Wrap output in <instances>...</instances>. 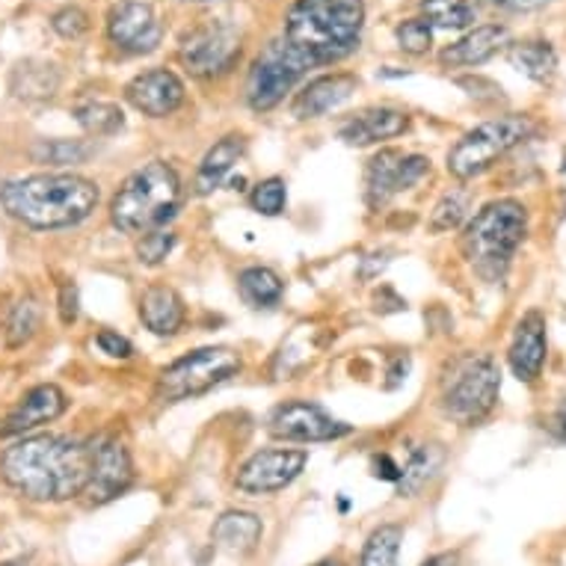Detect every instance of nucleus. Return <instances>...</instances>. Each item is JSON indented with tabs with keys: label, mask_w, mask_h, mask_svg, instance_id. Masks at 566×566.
<instances>
[{
	"label": "nucleus",
	"mask_w": 566,
	"mask_h": 566,
	"mask_svg": "<svg viewBox=\"0 0 566 566\" xmlns=\"http://www.w3.org/2000/svg\"><path fill=\"white\" fill-rule=\"evenodd\" d=\"M0 478L30 502H72L90 483V442L60 433L28 437L0 454Z\"/></svg>",
	"instance_id": "f257e3e1"
},
{
	"label": "nucleus",
	"mask_w": 566,
	"mask_h": 566,
	"mask_svg": "<svg viewBox=\"0 0 566 566\" xmlns=\"http://www.w3.org/2000/svg\"><path fill=\"white\" fill-rule=\"evenodd\" d=\"M102 190L75 172H42L0 185L3 211L30 229H72L93 217Z\"/></svg>",
	"instance_id": "f03ea898"
},
{
	"label": "nucleus",
	"mask_w": 566,
	"mask_h": 566,
	"mask_svg": "<svg viewBox=\"0 0 566 566\" xmlns=\"http://www.w3.org/2000/svg\"><path fill=\"white\" fill-rule=\"evenodd\" d=\"M363 28V0H294L285 15L282 42L315 69L359 51Z\"/></svg>",
	"instance_id": "7ed1b4c3"
},
{
	"label": "nucleus",
	"mask_w": 566,
	"mask_h": 566,
	"mask_svg": "<svg viewBox=\"0 0 566 566\" xmlns=\"http://www.w3.org/2000/svg\"><path fill=\"white\" fill-rule=\"evenodd\" d=\"M525 238L528 208L520 199H492L465 223L460 234V252L483 282L499 285L507 276Z\"/></svg>",
	"instance_id": "20e7f679"
},
{
	"label": "nucleus",
	"mask_w": 566,
	"mask_h": 566,
	"mask_svg": "<svg viewBox=\"0 0 566 566\" xmlns=\"http://www.w3.org/2000/svg\"><path fill=\"white\" fill-rule=\"evenodd\" d=\"M185 190L176 167L167 160H149L134 169L111 199V223L116 232L139 234L167 229L176 220Z\"/></svg>",
	"instance_id": "39448f33"
},
{
	"label": "nucleus",
	"mask_w": 566,
	"mask_h": 566,
	"mask_svg": "<svg viewBox=\"0 0 566 566\" xmlns=\"http://www.w3.org/2000/svg\"><path fill=\"white\" fill-rule=\"evenodd\" d=\"M502 371L490 353H460L442 371L439 407L460 428H474L499 403Z\"/></svg>",
	"instance_id": "423d86ee"
},
{
	"label": "nucleus",
	"mask_w": 566,
	"mask_h": 566,
	"mask_svg": "<svg viewBox=\"0 0 566 566\" xmlns=\"http://www.w3.org/2000/svg\"><path fill=\"white\" fill-rule=\"evenodd\" d=\"M534 134V122L525 113H504L495 119L481 122L478 128L465 130L448 151V172L457 181H472V178L490 172L499 160L522 146Z\"/></svg>",
	"instance_id": "0eeeda50"
},
{
	"label": "nucleus",
	"mask_w": 566,
	"mask_h": 566,
	"mask_svg": "<svg viewBox=\"0 0 566 566\" xmlns=\"http://www.w3.org/2000/svg\"><path fill=\"white\" fill-rule=\"evenodd\" d=\"M243 371V356L234 347H199L176 363H169L158 377V398L164 403H181L208 395Z\"/></svg>",
	"instance_id": "6e6552de"
},
{
	"label": "nucleus",
	"mask_w": 566,
	"mask_h": 566,
	"mask_svg": "<svg viewBox=\"0 0 566 566\" xmlns=\"http://www.w3.org/2000/svg\"><path fill=\"white\" fill-rule=\"evenodd\" d=\"M312 65L291 51L282 39L270 42L250 69V77H247V104H250L255 113H268L273 107L285 102V95L294 93V86L306 77V72Z\"/></svg>",
	"instance_id": "1a4fd4ad"
},
{
	"label": "nucleus",
	"mask_w": 566,
	"mask_h": 566,
	"mask_svg": "<svg viewBox=\"0 0 566 566\" xmlns=\"http://www.w3.org/2000/svg\"><path fill=\"white\" fill-rule=\"evenodd\" d=\"M241 60V33L226 21H202L181 36L178 63L199 81L229 75Z\"/></svg>",
	"instance_id": "9d476101"
},
{
	"label": "nucleus",
	"mask_w": 566,
	"mask_h": 566,
	"mask_svg": "<svg viewBox=\"0 0 566 566\" xmlns=\"http://www.w3.org/2000/svg\"><path fill=\"white\" fill-rule=\"evenodd\" d=\"M270 437L289 446H317V442H338L350 437V424L333 418L324 407L312 400H285L270 412L268 421Z\"/></svg>",
	"instance_id": "9b49d317"
},
{
	"label": "nucleus",
	"mask_w": 566,
	"mask_h": 566,
	"mask_svg": "<svg viewBox=\"0 0 566 566\" xmlns=\"http://www.w3.org/2000/svg\"><path fill=\"white\" fill-rule=\"evenodd\" d=\"M308 451L303 448H261L241 463L234 474V490L243 495H273L289 490L306 472Z\"/></svg>",
	"instance_id": "f8f14e48"
},
{
	"label": "nucleus",
	"mask_w": 566,
	"mask_h": 566,
	"mask_svg": "<svg viewBox=\"0 0 566 566\" xmlns=\"http://www.w3.org/2000/svg\"><path fill=\"white\" fill-rule=\"evenodd\" d=\"M430 176V158L424 155H407L400 149L377 151L365 164V199L374 211L389 205L398 193H407Z\"/></svg>",
	"instance_id": "ddd939ff"
},
{
	"label": "nucleus",
	"mask_w": 566,
	"mask_h": 566,
	"mask_svg": "<svg viewBox=\"0 0 566 566\" xmlns=\"http://www.w3.org/2000/svg\"><path fill=\"white\" fill-rule=\"evenodd\" d=\"M134 483V460H130L128 446L116 433L90 442V483H86V502L107 504L128 492Z\"/></svg>",
	"instance_id": "4468645a"
},
{
	"label": "nucleus",
	"mask_w": 566,
	"mask_h": 566,
	"mask_svg": "<svg viewBox=\"0 0 566 566\" xmlns=\"http://www.w3.org/2000/svg\"><path fill=\"white\" fill-rule=\"evenodd\" d=\"M107 39L125 54H151L164 42V24L149 3L119 0L107 10Z\"/></svg>",
	"instance_id": "2eb2a0df"
},
{
	"label": "nucleus",
	"mask_w": 566,
	"mask_h": 566,
	"mask_svg": "<svg viewBox=\"0 0 566 566\" xmlns=\"http://www.w3.org/2000/svg\"><path fill=\"white\" fill-rule=\"evenodd\" d=\"M125 102L149 119H167L185 104V81L158 65L130 77L125 86Z\"/></svg>",
	"instance_id": "dca6fc26"
},
{
	"label": "nucleus",
	"mask_w": 566,
	"mask_h": 566,
	"mask_svg": "<svg viewBox=\"0 0 566 566\" xmlns=\"http://www.w3.org/2000/svg\"><path fill=\"white\" fill-rule=\"evenodd\" d=\"M69 409V398L56 382H39L33 389L21 395V400L10 409V416L0 424V437H28L30 430L51 424Z\"/></svg>",
	"instance_id": "f3484780"
},
{
	"label": "nucleus",
	"mask_w": 566,
	"mask_h": 566,
	"mask_svg": "<svg viewBox=\"0 0 566 566\" xmlns=\"http://www.w3.org/2000/svg\"><path fill=\"white\" fill-rule=\"evenodd\" d=\"M548 359V326L543 312L531 308L520 317L507 347V365L520 382H537Z\"/></svg>",
	"instance_id": "a211bd4d"
},
{
	"label": "nucleus",
	"mask_w": 566,
	"mask_h": 566,
	"mask_svg": "<svg viewBox=\"0 0 566 566\" xmlns=\"http://www.w3.org/2000/svg\"><path fill=\"white\" fill-rule=\"evenodd\" d=\"M511 45V30L504 24H481V28L465 30L463 36L442 48L439 63L446 69H472V65L490 63L492 56Z\"/></svg>",
	"instance_id": "6ab92c4d"
},
{
	"label": "nucleus",
	"mask_w": 566,
	"mask_h": 566,
	"mask_svg": "<svg viewBox=\"0 0 566 566\" xmlns=\"http://www.w3.org/2000/svg\"><path fill=\"white\" fill-rule=\"evenodd\" d=\"M359 86V77L350 72H335V75L312 77L303 90L297 93L291 111L297 119H321L326 113H333L335 107H342Z\"/></svg>",
	"instance_id": "aec40b11"
},
{
	"label": "nucleus",
	"mask_w": 566,
	"mask_h": 566,
	"mask_svg": "<svg viewBox=\"0 0 566 566\" xmlns=\"http://www.w3.org/2000/svg\"><path fill=\"white\" fill-rule=\"evenodd\" d=\"M409 130V116L398 107H365L363 113H356L353 119H347L338 128V137L347 146H374V143H386Z\"/></svg>",
	"instance_id": "412c9836"
},
{
	"label": "nucleus",
	"mask_w": 566,
	"mask_h": 566,
	"mask_svg": "<svg viewBox=\"0 0 566 566\" xmlns=\"http://www.w3.org/2000/svg\"><path fill=\"white\" fill-rule=\"evenodd\" d=\"M139 321L149 329L151 335L160 338H172L181 333V326L187 321V306L181 294L169 285H149L139 297Z\"/></svg>",
	"instance_id": "4be33fe9"
},
{
	"label": "nucleus",
	"mask_w": 566,
	"mask_h": 566,
	"mask_svg": "<svg viewBox=\"0 0 566 566\" xmlns=\"http://www.w3.org/2000/svg\"><path fill=\"white\" fill-rule=\"evenodd\" d=\"M264 537V522L250 511H226L211 528V539L232 557H247L259 548Z\"/></svg>",
	"instance_id": "5701e85b"
},
{
	"label": "nucleus",
	"mask_w": 566,
	"mask_h": 566,
	"mask_svg": "<svg viewBox=\"0 0 566 566\" xmlns=\"http://www.w3.org/2000/svg\"><path fill=\"white\" fill-rule=\"evenodd\" d=\"M247 151V139L241 134H229V137L217 139L211 149L205 151V158L199 160L196 169V193L208 196L214 193L217 187H223V181L232 176L234 164L243 158Z\"/></svg>",
	"instance_id": "b1692460"
},
{
	"label": "nucleus",
	"mask_w": 566,
	"mask_h": 566,
	"mask_svg": "<svg viewBox=\"0 0 566 566\" xmlns=\"http://www.w3.org/2000/svg\"><path fill=\"white\" fill-rule=\"evenodd\" d=\"M60 84H63L60 69H56L54 63H48V60H36V56L21 60V63L12 69L10 77L12 95L30 104L54 98V95L60 93Z\"/></svg>",
	"instance_id": "393cba45"
},
{
	"label": "nucleus",
	"mask_w": 566,
	"mask_h": 566,
	"mask_svg": "<svg viewBox=\"0 0 566 566\" xmlns=\"http://www.w3.org/2000/svg\"><path fill=\"white\" fill-rule=\"evenodd\" d=\"M442 465H446V448L437 446V442L409 448L407 463L400 465L398 492L400 495H407V499H412V495H418V492L424 490V486L442 472Z\"/></svg>",
	"instance_id": "a878e982"
},
{
	"label": "nucleus",
	"mask_w": 566,
	"mask_h": 566,
	"mask_svg": "<svg viewBox=\"0 0 566 566\" xmlns=\"http://www.w3.org/2000/svg\"><path fill=\"white\" fill-rule=\"evenodd\" d=\"M238 294L250 308H276L285 297V282L276 270L252 264L238 273Z\"/></svg>",
	"instance_id": "bb28decb"
},
{
	"label": "nucleus",
	"mask_w": 566,
	"mask_h": 566,
	"mask_svg": "<svg viewBox=\"0 0 566 566\" xmlns=\"http://www.w3.org/2000/svg\"><path fill=\"white\" fill-rule=\"evenodd\" d=\"M511 65L525 77H531L534 84H548L557 72V51L546 39H525L516 42L507 51Z\"/></svg>",
	"instance_id": "cd10ccee"
},
{
	"label": "nucleus",
	"mask_w": 566,
	"mask_h": 566,
	"mask_svg": "<svg viewBox=\"0 0 566 566\" xmlns=\"http://www.w3.org/2000/svg\"><path fill=\"white\" fill-rule=\"evenodd\" d=\"M400 543H403V525H398V522H382L365 539L359 566H398Z\"/></svg>",
	"instance_id": "c85d7f7f"
},
{
	"label": "nucleus",
	"mask_w": 566,
	"mask_h": 566,
	"mask_svg": "<svg viewBox=\"0 0 566 566\" xmlns=\"http://www.w3.org/2000/svg\"><path fill=\"white\" fill-rule=\"evenodd\" d=\"M95 155V146L86 139H39L30 149V158L45 167H81Z\"/></svg>",
	"instance_id": "c756f323"
},
{
	"label": "nucleus",
	"mask_w": 566,
	"mask_h": 566,
	"mask_svg": "<svg viewBox=\"0 0 566 566\" xmlns=\"http://www.w3.org/2000/svg\"><path fill=\"white\" fill-rule=\"evenodd\" d=\"M421 19L439 30H469L474 24L472 0H418Z\"/></svg>",
	"instance_id": "7c9ffc66"
},
{
	"label": "nucleus",
	"mask_w": 566,
	"mask_h": 566,
	"mask_svg": "<svg viewBox=\"0 0 566 566\" xmlns=\"http://www.w3.org/2000/svg\"><path fill=\"white\" fill-rule=\"evenodd\" d=\"M77 125L90 134V137H113L125 128V113L119 104L111 102H84L75 107Z\"/></svg>",
	"instance_id": "2f4dec72"
},
{
	"label": "nucleus",
	"mask_w": 566,
	"mask_h": 566,
	"mask_svg": "<svg viewBox=\"0 0 566 566\" xmlns=\"http://www.w3.org/2000/svg\"><path fill=\"white\" fill-rule=\"evenodd\" d=\"M39 324H42V308H39L36 297H21L15 306L10 308V315H7V344H10L12 350H19L24 344L36 335Z\"/></svg>",
	"instance_id": "473e14b6"
},
{
	"label": "nucleus",
	"mask_w": 566,
	"mask_h": 566,
	"mask_svg": "<svg viewBox=\"0 0 566 566\" xmlns=\"http://www.w3.org/2000/svg\"><path fill=\"white\" fill-rule=\"evenodd\" d=\"M465 214H469V193L465 190H451L430 211V232H451L457 226H463Z\"/></svg>",
	"instance_id": "72a5a7b5"
},
{
	"label": "nucleus",
	"mask_w": 566,
	"mask_h": 566,
	"mask_svg": "<svg viewBox=\"0 0 566 566\" xmlns=\"http://www.w3.org/2000/svg\"><path fill=\"white\" fill-rule=\"evenodd\" d=\"M285 202H289V187L279 176L273 178H264L259 185L252 187L250 193V205L252 211H259L264 217H279L285 211Z\"/></svg>",
	"instance_id": "f704fd0d"
},
{
	"label": "nucleus",
	"mask_w": 566,
	"mask_h": 566,
	"mask_svg": "<svg viewBox=\"0 0 566 566\" xmlns=\"http://www.w3.org/2000/svg\"><path fill=\"white\" fill-rule=\"evenodd\" d=\"M176 232L172 229H155L137 238V261L146 268H158L169 259V252L176 250Z\"/></svg>",
	"instance_id": "c9c22d12"
},
{
	"label": "nucleus",
	"mask_w": 566,
	"mask_h": 566,
	"mask_svg": "<svg viewBox=\"0 0 566 566\" xmlns=\"http://www.w3.org/2000/svg\"><path fill=\"white\" fill-rule=\"evenodd\" d=\"M395 39H398L400 51L421 56L428 54L430 45H433V28L424 19H407L395 28Z\"/></svg>",
	"instance_id": "e433bc0d"
},
{
	"label": "nucleus",
	"mask_w": 566,
	"mask_h": 566,
	"mask_svg": "<svg viewBox=\"0 0 566 566\" xmlns=\"http://www.w3.org/2000/svg\"><path fill=\"white\" fill-rule=\"evenodd\" d=\"M51 28H54L56 36L81 39L86 30H90V15H86L81 7H63L60 12H54V19H51Z\"/></svg>",
	"instance_id": "4c0bfd02"
},
{
	"label": "nucleus",
	"mask_w": 566,
	"mask_h": 566,
	"mask_svg": "<svg viewBox=\"0 0 566 566\" xmlns=\"http://www.w3.org/2000/svg\"><path fill=\"white\" fill-rule=\"evenodd\" d=\"M56 312H60V324L72 326L81 317V294H77L75 282H63L60 294H56Z\"/></svg>",
	"instance_id": "58836bf2"
},
{
	"label": "nucleus",
	"mask_w": 566,
	"mask_h": 566,
	"mask_svg": "<svg viewBox=\"0 0 566 566\" xmlns=\"http://www.w3.org/2000/svg\"><path fill=\"white\" fill-rule=\"evenodd\" d=\"M95 344H98V350L107 353L111 359H130L134 356V344L125 338V335L113 333V329H102V333L95 335Z\"/></svg>",
	"instance_id": "ea45409f"
},
{
	"label": "nucleus",
	"mask_w": 566,
	"mask_h": 566,
	"mask_svg": "<svg viewBox=\"0 0 566 566\" xmlns=\"http://www.w3.org/2000/svg\"><path fill=\"white\" fill-rule=\"evenodd\" d=\"M492 10H502V12H534V10H543L548 7L552 0H481Z\"/></svg>",
	"instance_id": "a19ab883"
},
{
	"label": "nucleus",
	"mask_w": 566,
	"mask_h": 566,
	"mask_svg": "<svg viewBox=\"0 0 566 566\" xmlns=\"http://www.w3.org/2000/svg\"><path fill=\"white\" fill-rule=\"evenodd\" d=\"M371 472H374V478H380V481L398 483L400 463H395L389 454H374L371 457Z\"/></svg>",
	"instance_id": "79ce46f5"
},
{
	"label": "nucleus",
	"mask_w": 566,
	"mask_h": 566,
	"mask_svg": "<svg viewBox=\"0 0 566 566\" xmlns=\"http://www.w3.org/2000/svg\"><path fill=\"white\" fill-rule=\"evenodd\" d=\"M548 433H552L557 442H564L566 446V400H560L555 407V412L548 416Z\"/></svg>",
	"instance_id": "37998d69"
},
{
	"label": "nucleus",
	"mask_w": 566,
	"mask_h": 566,
	"mask_svg": "<svg viewBox=\"0 0 566 566\" xmlns=\"http://www.w3.org/2000/svg\"><path fill=\"white\" fill-rule=\"evenodd\" d=\"M421 566H460V555L457 552H439V555L428 557Z\"/></svg>",
	"instance_id": "c03bdc74"
},
{
	"label": "nucleus",
	"mask_w": 566,
	"mask_h": 566,
	"mask_svg": "<svg viewBox=\"0 0 566 566\" xmlns=\"http://www.w3.org/2000/svg\"><path fill=\"white\" fill-rule=\"evenodd\" d=\"M315 566H347V564H344L342 557H326V560H317Z\"/></svg>",
	"instance_id": "a18cd8bd"
},
{
	"label": "nucleus",
	"mask_w": 566,
	"mask_h": 566,
	"mask_svg": "<svg viewBox=\"0 0 566 566\" xmlns=\"http://www.w3.org/2000/svg\"><path fill=\"white\" fill-rule=\"evenodd\" d=\"M557 172H560V181H564V190H566V146L564 151H560V169H557Z\"/></svg>",
	"instance_id": "49530a36"
},
{
	"label": "nucleus",
	"mask_w": 566,
	"mask_h": 566,
	"mask_svg": "<svg viewBox=\"0 0 566 566\" xmlns=\"http://www.w3.org/2000/svg\"><path fill=\"white\" fill-rule=\"evenodd\" d=\"M185 3H208V0H185Z\"/></svg>",
	"instance_id": "de8ad7c7"
},
{
	"label": "nucleus",
	"mask_w": 566,
	"mask_h": 566,
	"mask_svg": "<svg viewBox=\"0 0 566 566\" xmlns=\"http://www.w3.org/2000/svg\"><path fill=\"white\" fill-rule=\"evenodd\" d=\"M564 193H566V190H564ZM564 220H566V202H564Z\"/></svg>",
	"instance_id": "09e8293b"
},
{
	"label": "nucleus",
	"mask_w": 566,
	"mask_h": 566,
	"mask_svg": "<svg viewBox=\"0 0 566 566\" xmlns=\"http://www.w3.org/2000/svg\"><path fill=\"white\" fill-rule=\"evenodd\" d=\"M0 566H19V564H0Z\"/></svg>",
	"instance_id": "8fccbe9b"
}]
</instances>
